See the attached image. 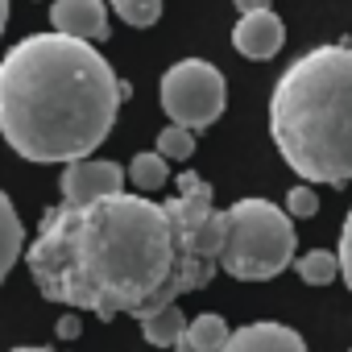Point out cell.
I'll return each instance as SVG.
<instances>
[{
	"label": "cell",
	"mask_w": 352,
	"mask_h": 352,
	"mask_svg": "<svg viewBox=\"0 0 352 352\" xmlns=\"http://www.w3.org/2000/svg\"><path fill=\"white\" fill-rule=\"evenodd\" d=\"M25 265L42 298L96 319L149 315L220 274V208L199 174H179V195H104L42 216Z\"/></svg>",
	"instance_id": "1"
},
{
	"label": "cell",
	"mask_w": 352,
	"mask_h": 352,
	"mask_svg": "<svg viewBox=\"0 0 352 352\" xmlns=\"http://www.w3.org/2000/svg\"><path fill=\"white\" fill-rule=\"evenodd\" d=\"M124 79L71 34H30L0 58V137L25 162L91 157L116 124Z\"/></svg>",
	"instance_id": "2"
},
{
	"label": "cell",
	"mask_w": 352,
	"mask_h": 352,
	"mask_svg": "<svg viewBox=\"0 0 352 352\" xmlns=\"http://www.w3.org/2000/svg\"><path fill=\"white\" fill-rule=\"evenodd\" d=\"M270 133L302 183H352V42L315 46L278 75Z\"/></svg>",
	"instance_id": "3"
},
{
	"label": "cell",
	"mask_w": 352,
	"mask_h": 352,
	"mask_svg": "<svg viewBox=\"0 0 352 352\" xmlns=\"http://www.w3.org/2000/svg\"><path fill=\"white\" fill-rule=\"evenodd\" d=\"M298 232L286 208L270 199H236L220 212V270L236 282H270L294 265Z\"/></svg>",
	"instance_id": "4"
},
{
	"label": "cell",
	"mask_w": 352,
	"mask_h": 352,
	"mask_svg": "<svg viewBox=\"0 0 352 352\" xmlns=\"http://www.w3.org/2000/svg\"><path fill=\"white\" fill-rule=\"evenodd\" d=\"M162 108L170 124H183L191 133L216 124L228 108V83L220 67L208 58H179L162 75Z\"/></svg>",
	"instance_id": "5"
},
{
	"label": "cell",
	"mask_w": 352,
	"mask_h": 352,
	"mask_svg": "<svg viewBox=\"0 0 352 352\" xmlns=\"http://www.w3.org/2000/svg\"><path fill=\"white\" fill-rule=\"evenodd\" d=\"M120 191H124V174L116 162L79 157V162H67V170H63L67 204H87V199H104V195H120Z\"/></svg>",
	"instance_id": "6"
},
{
	"label": "cell",
	"mask_w": 352,
	"mask_h": 352,
	"mask_svg": "<svg viewBox=\"0 0 352 352\" xmlns=\"http://www.w3.org/2000/svg\"><path fill=\"white\" fill-rule=\"evenodd\" d=\"M286 42V25L274 9H253V13H241L236 30H232V46L241 58H253V63H265L282 50Z\"/></svg>",
	"instance_id": "7"
},
{
	"label": "cell",
	"mask_w": 352,
	"mask_h": 352,
	"mask_svg": "<svg viewBox=\"0 0 352 352\" xmlns=\"http://www.w3.org/2000/svg\"><path fill=\"white\" fill-rule=\"evenodd\" d=\"M50 25L58 34L100 42V38H108V9H104V0H54Z\"/></svg>",
	"instance_id": "8"
},
{
	"label": "cell",
	"mask_w": 352,
	"mask_h": 352,
	"mask_svg": "<svg viewBox=\"0 0 352 352\" xmlns=\"http://www.w3.org/2000/svg\"><path fill=\"white\" fill-rule=\"evenodd\" d=\"M220 352H307V344H302V336H298L294 327L261 319V323L236 327Z\"/></svg>",
	"instance_id": "9"
},
{
	"label": "cell",
	"mask_w": 352,
	"mask_h": 352,
	"mask_svg": "<svg viewBox=\"0 0 352 352\" xmlns=\"http://www.w3.org/2000/svg\"><path fill=\"white\" fill-rule=\"evenodd\" d=\"M228 336H232V327L224 323V315L204 311V315H195V319L183 327L174 352H220V348L228 344Z\"/></svg>",
	"instance_id": "10"
},
{
	"label": "cell",
	"mask_w": 352,
	"mask_h": 352,
	"mask_svg": "<svg viewBox=\"0 0 352 352\" xmlns=\"http://www.w3.org/2000/svg\"><path fill=\"white\" fill-rule=\"evenodd\" d=\"M21 249H25V228H21V216L13 208V199L0 191V282L13 274V265L21 261Z\"/></svg>",
	"instance_id": "11"
},
{
	"label": "cell",
	"mask_w": 352,
	"mask_h": 352,
	"mask_svg": "<svg viewBox=\"0 0 352 352\" xmlns=\"http://www.w3.org/2000/svg\"><path fill=\"white\" fill-rule=\"evenodd\" d=\"M137 323H141V336H145V344H153V348H174V344H179V336H183V327H187V319H183L179 302L157 307V311L141 315Z\"/></svg>",
	"instance_id": "12"
},
{
	"label": "cell",
	"mask_w": 352,
	"mask_h": 352,
	"mask_svg": "<svg viewBox=\"0 0 352 352\" xmlns=\"http://www.w3.org/2000/svg\"><path fill=\"white\" fill-rule=\"evenodd\" d=\"M129 183L137 187V195H153L170 183V162L157 149H145L129 162Z\"/></svg>",
	"instance_id": "13"
},
{
	"label": "cell",
	"mask_w": 352,
	"mask_h": 352,
	"mask_svg": "<svg viewBox=\"0 0 352 352\" xmlns=\"http://www.w3.org/2000/svg\"><path fill=\"white\" fill-rule=\"evenodd\" d=\"M294 270H298V278H302L307 286H327V282H336V278H340V257H336V253L315 249V253L294 257Z\"/></svg>",
	"instance_id": "14"
},
{
	"label": "cell",
	"mask_w": 352,
	"mask_h": 352,
	"mask_svg": "<svg viewBox=\"0 0 352 352\" xmlns=\"http://www.w3.org/2000/svg\"><path fill=\"white\" fill-rule=\"evenodd\" d=\"M112 13L133 30H149L162 17V0H112Z\"/></svg>",
	"instance_id": "15"
},
{
	"label": "cell",
	"mask_w": 352,
	"mask_h": 352,
	"mask_svg": "<svg viewBox=\"0 0 352 352\" xmlns=\"http://www.w3.org/2000/svg\"><path fill=\"white\" fill-rule=\"evenodd\" d=\"M157 153H162L166 162H187V157L195 153L191 129H183V124H166V129L157 133Z\"/></svg>",
	"instance_id": "16"
},
{
	"label": "cell",
	"mask_w": 352,
	"mask_h": 352,
	"mask_svg": "<svg viewBox=\"0 0 352 352\" xmlns=\"http://www.w3.org/2000/svg\"><path fill=\"white\" fill-rule=\"evenodd\" d=\"M286 212H290V220L315 216V212H319V191H315V183H298V187L286 195Z\"/></svg>",
	"instance_id": "17"
},
{
	"label": "cell",
	"mask_w": 352,
	"mask_h": 352,
	"mask_svg": "<svg viewBox=\"0 0 352 352\" xmlns=\"http://www.w3.org/2000/svg\"><path fill=\"white\" fill-rule=\"evenodd\" d=\"M336 257H340V278H344V286L352 290V212L344 216V228H340V249H336Z\"/></svg>",
	"instance_id": "18"
},
{
	"label": "cell",
	"mask_w": 352,
	"mask_h": 352,
	"mask_svg": "<svg viewBox=\"0 0 352 352\" xmlns=\"http://www.w3.org/2000/svg\"><path fill=\"white\" fill-rule=\"evenodd\" d=\"M58 336H63V340H75V336H79V319H75V315H63V319H58Z\"/></svg>",
	"instance_id": "19"
},
{
	"label": "cell",
	"mask_w": 352,
	"mask_h": 352,
	"mask_svg": "<svg viewBox=\"0 0 352 352\" xmlns=\"http://www.w3.org/2000/svg\"><path fill=\"white\" fill-rule=\"evenodd\" d=\"M236 9L241 13H253V9H270V5H265V0H236Z\"/></svg>",
	"instance_id": "20"
},
{
	"label": "cell",
	"mask_w": 352,
	"mask_h": 352,
	"mask_svg": "<svg viewBox=\"0 0 352 352\" xmlns=\"http://www.w3.org/2000/svg\"><path fill=\"white\" fill-rule=\"evenodd\" d=\"M5 25H9V0H0V34H5Z\"/></svg>",
	"instance_id": "21"
},
{
	"label": "cell",
	"mask_w": 352,
	"mask_h": 352,
	"mask_svg": "<svg viewBox=\"0 0 352 352\" xmlns=\"http://www.w3.org/2000/svg\"><path fill=\"white\" fill-rule=\"evenodd\" d=\"M9 352H54V348H42V344H25V348H9Z\"/></svg>",
	"instance_id": "22"
},
{
	"label": "cell",
	"mask_w": 352,
	"mask_h": 352,
	"mask_svg": "<svg viewBox=\"0 0 352 352\" xmlns=\"http://www.w3.org/2000/svg\"><path fill=\"white\" fill-rule=\"evenodd\" d=\"M348 352H352V348H348Z\"/></svg>",
	"instance_id": "23"
}]
</instances>
